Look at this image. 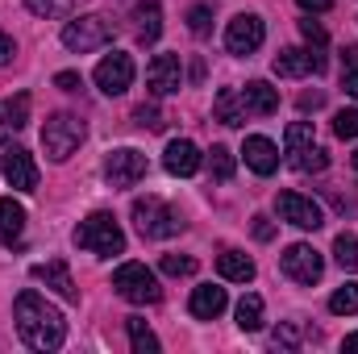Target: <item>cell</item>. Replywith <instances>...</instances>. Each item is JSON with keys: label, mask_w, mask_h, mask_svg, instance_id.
Returning <instances> with one entry per match:
<instances>
[{"label": "cell", "mask_w": 358, "mask_h": 354, "mask_svg": "<svg viewBox=\"0 0 358 354\" xmlns=\"http://www.w3.org/2000/svg\"><path fill=\"white\" fill-rule=\"evenodd\" d=\"M84 121L76 117V113H55V117H46V125H42V150L55 159V163H67L76 150H80V142H84Z\"/></svg>", "instance_id": "3957f363"}, {"label": "cell", "mask_w": 358, "mask_h": 354, "mask_svg": "<svg viewBox=\"0 0 358 354\" xmlns=\"http://www.w3.org/2000/svg\"><path fill=\"white\" fill-rule=\"evenodd\" d=\"M55 84H59L63 92H80V76H76V71H59Z\"/></svg>", "instance_id": "f35d334b"}, {"label": "cell", "mask_w": 358, "mask_h": 354, "mask_svg": "<svg viewBox=\"0 0 358 354\" xmlns=\"http://www.w3.org/2000/svg\"><path fill=\"white\" fill-rule=\"evenodd\" d=\"M355 171H358V150H355Z\"/></svg>", "instance_id": "bcb514c9"}, {"label": "cell", "mask_w": 358, "mask_h": 354, "mask_svg": "<svg viewBox=\"0 0 358 354\" xmlns=\"http://www.w3.org/2000/svg\"><path fill=\"white\" fill-rule=\"evenodd\" d=\"M255 238H259V242H271V238H275V225H271L267 217H255Z\"/></svg>", "instance_id": "ab89813d"}, {"label": "cell", "mask_w": 358, "mask_h": 354, "mask_svg": "<svg viewBox=\"0 0 358 354\" xmlns=\"http://www.w3.org/2000/svg\"><path fill=\"white\" fill-rule=\"evenodd\" d=\"M208 167H213V179H234V150L229 146H213V155H208Z\"/></svg>", "instance_id": "4dcf8cb0"}, {"label": "cell", "mask_w": 358, "mask_h": 354, "mask_svg": "<svg viewBox=\"0 0 358 354\" xmlns=\"http://www.w3.org/2000/svg\"><path fill=\"white\" fill-rule=\"evenodd\" d=\"M342 351H358V334H346L342 338Z\"/></svg>", "instance_id": "f6af8a7d"}, {"label": "cell", "mask_w": 358, "mask_h": 354, "mask_svg": "<svg viewBox=\"0 0 358 354\" xmlns=\"http://www.w3.org/2000/svg\"><path fill=\"white\" fill-rule=\"evenodd\" d=\"M125 330H129V346H134L138 354H159V338L150 334V325H146L142 317H129Z\"/></svg>", "instance_id": "d4e9b609"}, {"label": "cell", "mask_w": 358, "mask_h": 354, "mask_svg": "<svg viewBox=\"0 0 358 354\" xmlns=\"http://www.w3.org/2000/svg\"><path fill=\"white\" fill-rule=\"evenodd\" d=\"M292 167H296V171H325V167H329V155L313 142V146H304V150L292 155Z\"/></svg>", "instance_id": "4316f807"}, {"label": "cell", "mask_w": 358, "mask_h": 354, "mask_svg": "<svg viewBox=\"0 0 358 354\" xmlns=\"http://www.w3.org/2000/svg\"><path fill=\"white\" fill-rule=\"evenodd\" d=\"M134 121H138L142 129H163V117H159V108H150V104H138V108H134Z\"/></svg>", "instance_id": "e575fe53"}, {"label": "cell", "mask_w": 358, "mask_h": 354, "mask_svg": "<svg viewBox=\"0 0 358 354\" xmlns=\"http://www.w3.org/2000/svg\"><path fill=\"white\" fill-rule=\"evenodd\" d=\"M234 317H238V330L242 334H259L263 330V296H242L238 300V309H234Z\"/></svg>", "instance_id": "cb8c5ba5"}, {"label": "cell", "mask_w": 358, "mask_h": 354, "mask_svg": "<svg viewBox=\"0 0 358 354\" xmlns=\"http://www.w3.org/2000/svg\"><path fill=\"white\" fill-rule=\"evenodd\" d=\"M92 80H96V88L104 92V96H121V92L134 84V59L121 55V50H113V55H104V59L96 63Z\"/></svg>", "instance_id": "ba28073f"}, {"label": "cell", "mask_w": 358, "mask_h": 354, "mask_svg": "<svg viewBox=\"0 0 358 354\" xmlns=\"http://www.w3.org/2000/svg\"><path fill=\"white\" fill-rule=\"evenodd\" d=\"M217 271H221V279H229V283H250V279H255V259L242 255V250H225V255L217 259Z\"/></svg>", "instance_id": "7402d4cb"}, {"label": "cell", "mask_w": 358, "mask_h": 354, "mask_svg": "<svg viewBox=\"0 0 358 354\" xmlns=\"http://www.w3.org/2000/svg\"><path fill=\"white\" fill-rule=\"evenodd\" d=\"M29 121V96L25 92H17L8 104H4V125H0V134H8V129H21Z\"/></svg>", "instance_id": "484cf974"}, {"label": "cell", "mask_w": 358, "mask_h": 354, "mask_svg": "<svg viewBox=\"0 0 358 354\" xmlns=\"http://www.w3.org/2000/svg\"><path fill=\"white\" fill-rule=\"evenodd\" d=\"M187 29H192L196 38H204V34L213 29V8H208V4H196V8L187 13Z\"/></svg>", "instance_id": "1f68e13d"}, {"label": "cell", "mask_w": 358, "mask_h": 354, "mask_svg": "<svg viewBox=\"0 0 358 354\" xmlns=\"http://www.w3.org/2000/svg\"><path fill=\"white\" fill-rule=\"evenodd\" d=\"M296 4H300L304 13H329V4H334V0H296Z\"/></svg>", "instance_id": "b9f144b4"}, {"label": "cell", "mask_w": 358, "mask_h": 354, "mask_svg": "<svg viewBox=\"0 0 358 354\" xmlns=\"http://www.w3.org/2000/svg\"><path fill=\"white\" fill-rule=\"evenodd\" d=\"M59 4H63V0H25V8H29V13H38V17L59 13Z\"/></svg>", "instance_id": "8d00e7d4"}, {"label": "cell", "mask_w": 358, "mask_h": 354, "mask_svg": "<svg viewBox=\"0 0 358 354\" xmlns=\"http://www.w3.org/2000/svg\"><path fill=\"white\" fill-rule=\"evenodd\" d=\"M200 163H204V155L196 150V142H187V138H176V142H167V150H163V167L171 171V176L187 179L200 171Z\"/></svg>", "instance_id": "9a60e30c"}, {"label": "cell", "mask_w": 358, "mask_h": 354, "mask_svg": "<svg viewBox=\"0 0 358 354\" xmlns=\"http://www.w3.org/2000/svg\"><path fill=\"white\" fill-rule=\"evenodd\" d=\"M283 142H287V155H296V150L313 146V121H292V125H287V134H283Z\"/></svg>", "instance_id": "f546056e"}, {"label": "cell", "mask_w": 358, "mask_h": 354, "mask_svg": "<svg viewBox=\"0 0 358 354\" xmlns=\"http://www.w3.org/2000/svg\"><path fill=\"white\" fill-rule=\"evenodd\" d=\"M146 84L155 96H171V92L183 88V63L179 55H155L150 67H146Z\"/></svg>", "instance_id": "5bb4252c"}, {"label": "cell", "mask_w": 358, "mask_h": 354, "mask_svg": "<svg viewBox=\"0 0 358 354\" xmlns=\"http://www.w3.org/2000/svg\"><path fill=\"white\" fill-rule=\"evenodd\" d=\"M196 259L192 255H163V275H192Z\"/></svg>", "instance_id": "836d02e7"}, {"label": "cell", "mask_w": 358, "mask_h": 354, "mask_svg": "<svg viewBox=\"0 0 358 354\" xmlns=\"http://www.w3.org/2000/svg\"><path fill=\"white\" fill-rule=\"evenodd\" d=\"M263 38H267L263 17H259V13H238V17L229 21V29H225V50H229V55H255V50L263 46Z\"/></svg>", "instance_id": "52a82bcc"}, {"label": "cell", "mask_w": 358, "mask_h": 354, "mask_svg": "<svg viewBox=\"0 0 358 354\" xmlns=\"http://www.w3.org/2000/svg\"><path fill=\"white\" fill-rule=\"evenodd\" d=\"M76 246L92 250V255H121L125 250V234L117 225L113 213H92L76 225Z\"/></svg>", "instance_id": "7a4b0ae2"}, {"label": "cell", "mask_w": 358, "mask_h": 354, "mask_svg": "<svg viewBox=\"0 0 358 354\" xmlns=\"http://www.w3.org/2000/svg\"><path fill=\"white\" fill-rule=\"evenodd\" d=\"M300 34H304V38H308V42H313V46H317V50H321V46H325V29H321V25H317V21H313V17H308V21H300Z\"/></svg>", "instance_id": "d590c367"}, {"label": "cell", "mask_w": 358, "mask_h": 354, "mask_svg": "<svg viewBox=\"0 0 358 354\" xmlns=\"http://www.w3.org/2000/svg\"><path fill=\"white\" fill-rule=\"evenodd\" d=\"M104 179H108L113 187H134L138 179H146V155H138V150H129V146L113 150V155L104 159Z\"/></svg>", "instance_id": "7c38bea8"}, {"label": "cell", "mask_w": 358, "mask_h": 354, "mask_svg": "<svg viewBox=\"0 0 358 354\" xmlns=\"http://www.w3.org/2000/svg\"><path fill=\"white\" fill-rule=\"evenodd\" d=\"M334 259L342 271H358V238L355 234H338L334 238Z\"/></svg>", "instance_id": "83f0119b"}, {"label": "cell", "mask_w": 358, "mask_h": 354, "mask_svg": "<svg viewBox=\"0 0 358 354\" xmlns=\"http://www.w3.org/2000/svg\"><path fill=\"white\" fill-rule=\"evenodd\" d=\"M325 71V55L313 46V50H304V46H287V50H279L275 55V76H283V80H300V76H321Z\"/></svg>", "instance_id": "30bf717a"}, {"label": "cell", "mask_w": 358, "mask_h": 354, "mask_svg": "<svg viewBox=\"0 0 358 354\" xmlns=\"http://www.w3.org/2000/svg\"><path fill=\"white\" fill-rule=\"evenodd\" d=\"M113 288H117V296L129 300V304H159V296H163L155 271L142 267V263H121L113 271Z\"/></svg>", "instance_id": "5b68a950"}, {"label": "cell", "mask_w": 358, "mask_h": 354, "mask_svg": "<svg viewBox=\"0 0 358 354\" xmlns=\"http://www.w3.org/2000/svg\"><path fill=\"white\" fill-rule=\"evenodd\" d=\"M242 155H246V167L255 176H275V167H279V146L271 138H263V134H250L246 146H242Z\"/></svg>", "instance_id": "2e32d148"}, {"label": "cell", "mask_w": 358, "mask_h": 354, "mask_svg": "<svg viewBox=\"0 0 358 354\" xmlns=\"http://www.w3.org/2000/svg\"><path fill=\"white\" fill-rule=\"evenodd\" d=\"M0 171L8 179V187H17V192H34L38 187V167H34V155L25 146H8Z\"/></svg>", "instance_id": "4fadbf2b"}, {"label": "cell", "mask_w": 358, "mask_h": 354, "mask_svg": "<svg viewBox=\"0 0 358 354\" xmlns=\"http://www.w3.org/2000/svg\"><path fill=\"white\" fill-rule=\"evenodd\" d=\"M342 59H346V71H355V67H358V46H346V50H342Z\"/></svg>", "instance_id": "ee69618b"}, {"label": "cell", "mask_w": 358, "mask_h": 354, "mask_svg": "<svg viewBox=\"0 0 358 354\" xmlns=\"http://www.w3.org/2000/svg\"><path fill=\"white\" fill-rule=\"evenodd\" d=\"M13 317H17V334L29 351H59L63 338H67V321L55 304H46V296H38L34 288H25L13 304Z\"/></svg>", "instance_id": "6da1fadb"}, {"label": "cell", "mask_w": 358, "mask_h": 354, "mask_svg": "<svg viewBox=\"0 0 358 354\" xmlns=\"http://www.w3.org/2000/svg\"><path fill=\"white\" fill-rule=\"evenodd\" d=\"M13 55H17V46H13V38L0 29V67H4V63H13Z\"/></svg>", "instance_id": "60d3db41"}, {"label": "cell", "mask_w": 358, "mask_h": 354, "mask_svg": "<svg viewBox=\"0 0 358 354\" xmlns=\"http://www.w3.org/2000/svg\"><path fill=\"white\" fill-rule=\"evenodd\" d=\"M34 279L38 283H46V288H55L63 300H80V288H76V279H71V271H67V263L63 259H55V263H38L34 267Z\"/></svg>", "instance_id": "ac0fdd59"}, {"label": "cell", "mask_w": 358, "mask_h": 354, "mask_svg": "<svg viewBox=\"0 0 358 354\" xmlns=\"http://www.w3.org/2000/svg\"><path fill=\"white\" fill-rule=\"evenodd\" d=\"M225 304H229L225 288H213V283H204V288H196V292H192V300H187V313H192L196 321H217V317L225 313Z\"/></svg>", "instance_id": "e0dca14e"}, {"label": "cell", "mask_w": 358, "mask_h": 354, "mask_svg": "<svg viewBox=\"0 0 358 354\" xmlns=\"http://www.w3.org/2000/svg\"><path fill=\"white\" fill-rule=\"evenodd\" d=\"M213 113H217V121H221V125H242V121L250 117V113H246V104H242V92H234V88L217 92Z\"/></svg>", "instance_id": "44dd1931"}, {"label": "cell", "mask_w": 358, "mask_h": 354, "mask_svg": "<svg viewBox=\"0 0 358 354\" xmlns=\"http://www.w3.org/2000/svg\"><path fill=\"white\" fill-rule=\"evenodd\" d=\"M21 234H25V208L13 196H0V242L21 246Z\"/></svg>", "instance_id": "d6986e66"}, {"label": "cell", "mask_w": 358, "mask_h": 354, "mask_svg": "<svg viewBox=\"0 0 358 354\" xmlns=\"http://www.w3.org/2000/svg\"><path fill=\"white\" fill-rule=\"evenodd\" d=\"M275 208H279V217H283L287 225H296V229H321V225H325L321 204H313V200L300 196V192H279V196H275Z\"/></svg>", "instance_id": "8fae6325"}, {"label": "cell", "mask_w": 358, "mask_h": 354, "mask_svg": "<svg viewBox=\"0 0 358 354\" xmlns=\"http://www.w3.org/2000/svg\"><path fill=\"white\" fill-rule=\"evenodd\" d=\"M334 134L338 138H358V108H342L334 117Z\"/></svg>", "instance_id": "d6a6232c"}, {"label": "cell", "mask_w": 358, "mask_h": 354, "mask_svg": "<svg viewBox=\"0 0 358 354\" xmlns=\"http://www.w3.org/2000/svg\"><path fill=\"white\" fill-rule=\"evenodd\" d=\"M342 88H346V96H355V100H358V67L342 76Z\"/></svg>", "instance_id": "7bdbcfd3"}, {"label": "cell", "mask_w": 358, "mask_h": 354, "mask_svg": "<svg viewBox=\"0 0 358 354\" xmlns=\"http://www.w3.org/2000/svg\"><path fill=\"white\" fill-rule=\"evenodd\" d=\"M329 313H338V317L358 313V283H342V288L329 296Z\"/></svg>", "instance_id": "f1b7e54d"}, {"label": "cell", "mask_w": 358, "mask_h": 354, "mask_svg": "<svg viewBox=\"0 0 358 354\" xmlns=\"http://www.w3.org/2000/svg\"><path fill=\"white\" fill-rule=\"evenodd\" d=\"M113 42V21L100 17V13H88V17H76L63 25V46L76 50V55H88V50H100Z\"/></svg>", "instance_id": "8992f818"}, {"label": "cell", "mask_w": 358, "mask_h": 354, "mask_svg": "<svg viewBox=\"0 0 358 354\" xmlns=\"http://www.w3.org/2000/svg\"><path fill=\"white\" fill-rule=\"evenodd\" d=\"M283 275L308 288V283H317V279L325 275V259H321L308 242H292V246L283 250Z\"/></svg>", "instance_id": "9c48e42d"}, {"label": "cell", "mask_w": 358, "mask_h": 354, "mask_svg": "<svg viewBox=\"0 0 358 354\" xmlns=\"http://www.w3.org/2000/svg\"><path fill=\"white\" fill-rule=\"evenodd\" d=\"M134 21H138V38L142 42H159V34H163V8H159V0H142L134 8Z\"/></svg>", "instance_id": "603a6c76"}, {"label": "cell", "mask_w": 358, "mask_h": 354, "mask_svg": "<svg viewBox=\"0 0 358 354\" xmlns=\"http://www.w3.org/2000/svg\"><path fill=\"white\" fill-rule=\"evenodd\" d=\"M242 104H246V113H255V117H271V113L279 108V92L271 88L267 80H250V84L242 88Z\"/></svg>", "instance_id": "ffe728a7"}, {"label": "cell", "mask_w": 358, "mask_h": 354, "mask_svg": "<svg viewBox=\"0 0 358 354\" xmlns=\"http://www.w3.org/2000/svg\"><path fill=\"white\" fill-rule=\"evenodd\" d=\"M134 225H138V234L142 238H176L179 229H183V217H179L171 204H163L159 196H138L134 200Z\"/></svg>", "instance_id": "277c9868"}, {"label": "cell", "mask_w": 358, "mask_h": 354, "mask_svg": "<svg viewBox=\"0 0 358 354\" xmlns=\"http://www.w3.org/2000/svg\"><path fill=\"white\" fill-rule=\"evenodd\" d=\"M296 342H300V334H296V325H283V330H275V346H287V351H292Z\"/></svg>", "instance_id": "74e56055"}]
</instances>
